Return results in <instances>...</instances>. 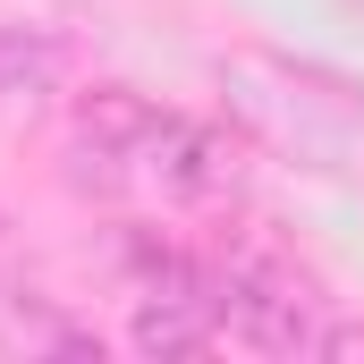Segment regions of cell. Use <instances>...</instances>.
<instances>
[{"mask_svg":"<svg viewBox=\"0 0 364 364\" xmlns=\"http://www.w3.org/2000/svg\"><path fill=\"white\" fill-rule=\"evenodd\" d=\"M0 356H9V364H60V356H93V364H102V331L77 322L51 288L0 279Z\"/></svg>","mask_w":364,"mask_h":364,"instance_id":"3","label":"cell"},{"mask_svg":"<svg viewBox=\"0 0 364 364\" xmlns=\"http://www.w3.org/2000/svg\"><path fill=\"white\" fill-rule=\"evenodd\" d=\"M220 102L229 127L246 144H263L288 170L314 178H364V85L322 68V60H288V51H229L220 60Z\"/></svg>","mask_w":364,"mask_h":364,"instance_id":"1","label":"cell"},{"mask_svg":"<svg viewBox=\"0 0 364 364\" xmlns=\"http://www.w3.org/2000/svg\"><path fill=\"white\" fill-rule=\"evenodd\" d=\"M136 356H212L229 339L220 322V288H161V296H136V322H127Z\"/></svg>","mask_w":364,"mask_h":364,"instance_id":"4","label":"cell"},{"mask_svg":"<svg viewBox=\"0 0 364 364\" xmlns=\"http://www.w3.org/2000/svg\"><path fill=\"white\" fill-rule=\"evenodd\" d=\"M0 255H9V212H0Z\"/></svg>","mask_w":364,"mask_h":364,"instance_id":"6","label":"cell"},{"mask_svg":"<svg viewBox=\"0 0 364 364\" xmlns=\"http://www.w3.org/2000/svg\"><path fill=\"white\" fill-rule=\"evenodd\" d=\"M60 68H68V51H60L51 34H34V26H0V93L34 102V93L60 85Z\"/></svg>","mask_w":364,"mask_h":364,"instance_id":"5","label":"cell"},{"mask_svg":"<svg viewBox=\"0 0 364 364\" xmlns=\"http://www.w3.org/2000/svg\"><path fill=\"white\" fill-rule=\"evenodd\" d=\"M178 136V110L144 102L136 85H93L77 102V186L93 195H127V186H161V153Z\"/></svg>","mask_w":364,"mask_h":364,"instance_id":"2","label":"cell"}]
</instances>
